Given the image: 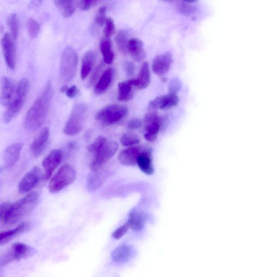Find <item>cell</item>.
Masks as SVG:
<instances>
[{"label": "cell", "mask_w": 277, "mask_h": 277, "mask_svg": "<svg viewBox=\"0 0 277 277\" xmlns=\"http://www.w3.org/2000/svg\"><path fill=\"white\" fill-rule=\"evenodd\" d=\"M53 96L52 85L49 82L26 114L24 126L27 131L35 132L43 126L48 116Z\"/></svg>", "instance_id": "cell-1"}, {"label": "cell", "mask_w": 277, "mask_h": 277, "mask_svg": "<svg viewBox=\"0 0 277 277\" xmlns=\"http://www.w3.org/2000/svg\"><path fill=\"white\" fill-rule=\"evenodd\" d=\"M116 141L100 136L87 148L93 154L90 169L93 172L98 171L107 162L110 160L118 150Z\"/></svg>", "instance_id": "cell-2"}, {"label": "cell", "mask_w": 277, "mask_h": 277, "mask_svg": "<svg viewBox=\"0 0 277 277\" xmlns=\"http://www.w3.org/2000/svg\"><path fill=\"white\" fill-rule=\"evenodd\" d=\"M39 198L38 192H32L12 204L8 212L1 220L2 222L8 225L17 224L31 213L37 204Z\"/></svg>", "instance_id": "cell-3"}, {"label": "cell", "mask_w": 277, "mask_h": 277, "mask_svg": "<svg viewBox=\"0 0 277 277\" xmlns=\"http://www.w3.org/2000/svg\"><path fill=\"white\" fill-rule=\"evenodd\" d=\"M30 83L28 80L23 79L19 82L14 100L12 101L6 110L4 120L6 124H9L22 110L25 103L30 91Z\"/></svg>", "instance_id": "cell-4"}, {"label": "cell", "mask_w": 277, "mask_h": 277, "mask_svg": "<svg viewBox=\"0 0 277 277\" xmlns=\"http://www.w3.org/2000/svg\"><path fill=\"white\" fill-rule=\"evenodd\" d=\"M78 63V55L71 47H67L61 58L59 74L61 80L65 83L72 82L75 77Z\"/></svg>", "instance_id": "cell-5"}, {"label": "cell", "mask_w": 277, "mask_h": 277, "mask_svg": "<svg viewBox=\"0 0 277 277\" xmlns=\"http://www.w3.org/2000/svg\"><path fill=\"white\" fill-rule=\"evenodd\" d=\"M88 108L84 103L74 105L70 116L65 125L64 132L67 136H76L82 131L87 113Z\"/></svg>", "instance_id": "cell-6"}, {"label": "cell", "mask_w": 277, "mask_h": 277, "mask_svg": "<svg viewBox=\"0 0 277 277\" xmlns=\"http://www.w3.org/2000/svg\"><path fill=\"white\" fill-rule=\"evenodd\" d=\"M76 178L75 169L70 165H64L50 181L49 190L51 193H58L71 184Z\"/></svg>", "instance_id": "cell-7"}, {"label": "cell", "mask_w": 277, "mask_h": 277, "mask_svg": "<svg viewBox=\"0 0 277 277\" xmlns=\"http://www.w3.org/2000/svg\"><path fill=\"white\" fill-rule=\"evenodd\" d=\"M128 113L127 108L123 105H111L101 110L96 119L105 126L116 124L123 119Z\"/></svg>", "instance_id": "cell-8"}, {"label": "cell", "mask_w": 277, "mask_h": 277, "mask_svg": "<svg viewBox=\"0 0 277 277\" xmlns=\"http://www.w3.org/2000/svg\"><path fill=\"white\" fill-rule=\"evenodd\" d=\"M37 250L23 243L16 242L13 244L8 252L3 255L0 260L1 266H6L14 261H19L33 255Z\"/></svg>", "instance_id": "cell-9"}, {"label": "cell", "mask_w": 277, "mask_h": 277, "mask_svg": "<svg viewBox=\"0 0 277 277\" xmlns=\"http://www.w3.org/2000/svg\"><path fill=\"white\" fill-rule=\"evenodd\" d=\"M44 177V174L41 168L38 166L34 167L20 182L19 192L23 194L29 192L37 185Z\"/></svg>", "instance_id": "cell-10"}, {"label": "cell", "mask_w": 277, "mask_h": 277, "mask_svg": "<svg viewBox=\"0 0 277 277\" xmlns=\"http://www.w3.org/2000/svg\"><path fill=\"white\" fill-rule=\"evenodd\" d=\"M13 40L9 34L6 33L2 41L5 62L11 70H15L16 66V50Z\"/></svg>", "instance_id": "cell-11"}, {"label": "cell", "mask_w": 277, "mask_h": 277, "mask_svg": "<svg viewBox=\"0 0 277 277\" xmlns=\"http://www.w3.org/2000/svg\"><path fill=\"white\" fill-rule=\"evenodd\" d=\"M145 147L139 145L128 147L121 151L118 155V160L120 164L127 166L137 165V160L139 155L145 150Z\"/></svg>", "instance_id": "cell-12"}, {"label": "cell", "mask_w": 277, "mask_h": 277, "mask_svg": "<svg viewBox=\"0 0 277 277\" xmlns=\"http://www.w3.org/2000/svg\"><path fill=\"white\" fill-rule=\"evenodd\" d=\"M63 157V153L62 151L55 150L52 151L50 154L43 161V166L44 168V178L48 180L51 177L52 174L58 167L62 162Z\"/></svg>", "instance_id": "cell-13"}, {"label": "cell", "mask_w": 277, "mask_h": 277, "mask_svg": "<svg viewBox=\"0 0 277 277\" xmlns=\"http://www.w3.org/2000/svg\"><path fill=\"white\" fill-rule=\"evenodd\" d=\"M50 130L45 127L31 145L30 150L33 156L39 157L46 150L50 138Z\"/></svg>", "instance_id": "cell-14"}, {"label": "cell", "mask_w": 277, "mask_h": 277, "mask_svg": "<svg viewBox=\"0 0 277 277\" xmlns=\"http://www.w3.org/2000/svg\"><path fill=\"white\" fill-rule=\"evenodd\" d=\"M179 99L175 94L169 93L167 95L155 98L149 103L150 110H167L176 106L179 103Z\"/></svg>", "instance_id": "cell-15"}, {"label": "cell", "mask_w": 277, "mask_h": 277, "mask_svg": "<svg viewBox=\"0 0 277 277\" xmlns=\"http://www.w3.org/2000/svg\"><path fill=\"white\" fill-rule=\"evenodd\" d=\"M172 62V56L170 53L159 55L153 60V71L158 76H163L170 70Z\"/></svg>", "instance_id": "cell-16"}, {"label": "cell", "mask_w": 277, "mask_h": 277, "mask_svg": "<svg viewBox=\"0 0 277 277\" xmlns=\"http://www.w3.org/2000/svg\"><path fill=\"white\" fill-rule=\"evenodd\" d=\"M23 148L22 143H16L6 148L4 154V163L5 168L14 166L18 161Z\"/></svg>", "instance_id": "cell-17"}, {"label": "cell", "mask_w": 277, "mask_h": 277, "mask_svg": "<svg viewBox=\"0 0 277 277\" xmlns=\"http://www.w3.org/2000/svg\"><path fill=\"white\" fill-rule=\"evenodd\" d=\"M137 165L140 170L147 175H152L154 172L152 150L145 148V150L139 155L137 160Z\"/></svg>", "instance_id": "cell-18"}, {"label": "cell", "mask_w": 277, "mask_h": 277, "mask_svg": "<svg viewBox=\"0 0 277 277\" xmlns=\"http://www.w3.org/2000/svg\"><path fill=\"white\" fill-rule=\"evenodd\" d=\"M151 74L149 65L145 62L142 65L139 76L136 79L130 80L133 86L138 90H144L147 88L150 83Z\"/></svg>", "instance_id": "cell-19"}, {"label": "cell", "mask_w": 277, "mask_h": 277, "mask_svg": "<svg viewBox=\"0 0 277 277\" xmlns=\"http://www.w3.org/2000/svg\"><path fill=\"white\" fill-rule=\"evenodd\" d=\"M128 53L132 58L137 62H140L146 57L143 43L140 40L133 38L128 43Z\"/></svg>", "instance_id": "cell-20"}, {"label": "cell", "mask_w": 277, "mask_h": 277, "mask_svg": "<svg viewBox=\"0 0 277 277\" xmlns=\"http://www.w3.org/2000/svg\"><path fill=\"white\" fill-rule=\"evenodd\" d=\"M114 76V70L112 68L107 69L99 79L98 82L94 87V92L96 95H101L109 89Z\"/></svg>", "instance_id": "cell-21"}, {"label": "cell", "mask_w": 277, "mask_h": 277, "mask_svg": "<svg viewBox=\"0 0 277 277\" xmlns=\"http://www.w3.org/2000/svg\"><path fill=\"white\" fill-rule=\"evenodd\" d=\"M15 87L8 78L3 77L2 80L1 103L4 106H9L12 102Z\"/></svg>", "instance_id": "cell-22"}, {"label": "cell", "mask_w": 277, "mask_h": 277, "mask_svg": "<svg viewBox=\"0 0 277 277\" xmlns=\"http://www.w3.org/2000/svg\"><path fill=\"white\" fill-rule=\"evenodd\" d=\"M97 54L95 52L90 50L87 51L84 55L81 68V78L85 79L89 75L93 67L96 63Z\"/></svg>", "instance_id": "cell-23"}, {"label": "cell", "mask_w": 277, "mask_h": 277, "mask_svg": "<svg viewBox=\"0 0 277 277\" xmlns=\"http://www.w3.org/2000/svg\"><path fill=\"white\" fill-rule=\"evenodd\" d=\"M164 123V119L161 118L158 121L145 125L146 133L144 134V138L149 142H154L156 140L158 134Z\"/></svg>", "instance_id": "cell-24"}, {"label": "cell", "mask_w": 277, "mask_h": 277, "mask_svg": "<svg viewBox=\"0 0 277 277\" xmlns=\"http://www.w3.org/2000/svg\"><path fill=\"white\" fill-rule=\"evenodd\" d=\"M54 3L64 18L71 17L76 10V2L56 0Z\"/></svg>", "instance_id": "cell-25"}, {"label": "cell", "mask_w": 277, "mask_h": 277, "mask_svg": "<svg viewBox=\"0 0 277 277\" xmlns=\"http://www.w3.org/2000/svg\"><path fill=\"white\" fill-rule=\"evenodd\" d=\"M145 221L146 218L143 213L133 210L130 213L127 223L133 230L139 231L144 228Z\"/></svg>", "instance_id": "cell-26"}, {"label": "cell", "mask_w": 277, "mask_h": 277, "mask_svg": "<svg viewBox=\"0 0 277 277\" xmlns=\"http://www.w3.org/2000/svg\"><path fill=\"white\" fill-rule=\"evenodd\" d=\"M132 248L128 245H121L114 250L112 254V260L117 263L127 261L131 257Z\"/></svg>", "instance_id": "cell-27"}, {"label": "cell", "mask_w": 277, "mask_h": 277, "mask_svg": "<svg viewBox=\"0 0 277 277\" xmlns=\"http://www.w3.org/2000/svg\"><path fill=\"white\" fill-rule=\"evenodd\" d=\"M28 223L23 222L15 229L0 234V245H2L14 239L17 235L24 232L28 229Z\"/></svg>", "instance_id": "cell-28"}, {"label": "cell", "mask_w": 277, "mask_h": 277, "mask_svg": "<svg viewBox=\"0 0 277 277\" xmlns=\"http://www.w3.org/2000/svg\"><path fill=\"white\" fill-rule=\"evenodd\" d=\"M133 86L130 80L119 83L118 85V100L122 101V102L131 100L133 97Z\"/></svg>", "instance_id": "cell-29"}, {"label": "cell", "mask_w": 277, "mask_h": 277, "mask_svg": "<svg viewBox=\"0 0 277 277\" xmlns=\"http://www.w3.org/2000/svg\"><path fill=\"white\" fill-rule=\"evenodd\" d=\"M100 49L103 54L104 62L107 64H111L114 59V54L109 38H106L102 40L100 44Z\"/></svg>", "instance_id": "cell-30"}, {"label": "cell", "mask_w": 277, "mask_h": 277, "mask_svg": "<svg viewBox=\"0 0 277 277\" xmlns=\"http://www.w3.org/2000/svg\"><path fill=\"white\" fill-rule=\"evenodd\" d=\"M116 43L118 49L121 53L125 55L128 52V43L127 33L125 31L121 30L118 32L116 35Z\"/></svg>", "instance_id": "cell-31"}, {"label": "cell", "mask_w": 277, "mask_h": 277, "mask_svg": "<svg viewBox=\"0 0 277 277\" xmlns=\"http://www.w3.org/2000/svg\"><path fill=\"white\" fill-rule=\"evenodd\" d=\"M103 178L102 174L98 171L93 172L87 180V187L91 191H95L102 185Z\"/></svg>", "instance_id": "cell-32"}, {"label": "cell", "mask_w": 277, "mask_h": 277, "mask_svg": "<svg viewBox=\"0 0 277 277\" xmlns=\"http://www.w3.org/2000/svg\"><path fill=\"white\" fill-rule=\"evenodd\" d=\"M175 6L178 12L185 16L192 15L197 11V7L193 2H179Z\"/></svg>", "instance_id": "cell-33"}, {"label": "cell", "mask_w": 277, "mask_h": 277, "mask_svg": "<svg viewBox=\"0 0 277 277\" xmlns=\"http://www.w3.org/2000/svg\"><path fill=\"white\" fill-rule=\"evenodd\" d=\"M7 23L11 32L10 35L14 40H16L19 33V23L17 16L16 14L11 15L7 20Z\"/></svg>", "instance_id": "cell-34"}, {"label": "cell", "mask_w": 277, "mask_h": 277, "mask_svg": "<svg viewBox=\"0 0 277 277\" xmlns=\"http://www.w3.org/2000/svg\"><path fill=\"white\" fill-rule=\"evenodd\" d=\"M120 143L124 146L130 147L137 146L140 143V139L138 135L134 133H126L121 137Z\"/></svg>", "instance_id": "cell-35"}, {"label": "cell", "mask_w": 277, "mask_h": 277, "mask_svg": "<svg viewBox=\"0 0 277 277\" xmlns=\"http://www.w3.org/2000/svg\"><path fill=\"white\" fill-rule=\"evenodd\" d=\"M26 28L30 38L35 39L37 37L40 31V26L35 19L31 18L28 20Z\"/></svg>", "instance_id": "cell-36"}, {"label": "cell", "mask_w": 277, "mask_h": 277, "mask_svg": "<svg viewBox=\"0 0 277 277\" xmlns=\"http://www.w3.org/2000/svg\"><path fill=\"white\" fill-rule=\"evenodd\" d=\"M106 10L105 7H101L97 13L94 22L98 26L101 27L105 25L107 20L106 18Z\"/></svg>", "instance_id": "cell-37"}, {"label": "cell", "mask_w": 277, "mask_h": 277, "mask_svg": "<svg viewBox=\"0 0 277 277\" xmlns=\"http://www.w3.org/2000/svg\"><path fill=\"white\" fill-rule=\"evenodd\" d=\"M116 32L113 20L111 18H108L106 20L104 29V35L107 38H109L114 35Z\"/></svg>", "instance_id": "cell-38"}, {"label": "cell", "mask_w": 277, "mask_h": 277, "mask_svg": "<svg viewBox=\"0 0 277 277\" xmlns=\"http://www.w3.org/2000/svg\"><path fill=\"white\" fill-rule=\"evenodd\" d=\"M181 86L182 83L180 79L177 78L172 79L169 84V93L177 95V93L180 90Z\"/></svg>", "instance_id": "cell-39"}, {"label": "cell", "mask_w": 277, "mask_h": 277, "mask_svg": "<svg viewBox=\"0 0 277 277\" xmlns=\"http://www.w3.org/2000/svg\"><path fill=\"white\" fill-rule=\"evenodd\" d=\"M99 2L97 1H91V0H82V1L76 2L78 8L83 11L89 10L94 6L97 5Z\"/></svg>", "instance_id": "cell-40"}, {"label": "cell", "mask_w": 277, "mask_h": 277, "mask_svg": "<svg viewBox=\"0 0 277 277\" xmlns=\"http://www.w3.org/2000/svg\"><path fill=\"white\" fill-rule=\"evenodd\" d=\"M104 64L103 63H101L97 67L96 69L94 70V72L92 74V76L90 79L89 82V86H92L94 84L96 83L97 80L99 77L100 74L102 72V71L104 69Z\"/></svg>", "instance_id": "cell-41"}, {"label": "cell", "mask_w": 277, "mask_h": 277, "mask_svg": "<svg viewBox=\"0 0 277 277\" xmlns=\"http://www.w3.org/2000/svg\"><path fill=\"white\" fill-rule=\"evenodd\" d=\"M129 228V225H128L127 222L126 223V224L119 227L113 233V237L116 239H120L126 233Z\"/></svg>", "instance_id": "cell-42"}, {"label": "cell", "mask_w": 277, "mask_h": 277, "mask_svg": "<svg viewBox=\"0 0 277 277\" xmlns=\"http://www.w3.org/2000/svg\"><path fill=\"white\" fill-rule=\"evenodd\" d=\"M12 203L9 202H5L0 206V220L3 219L7 213L8 212Z\"/></svg>", "instance_id": "cell-43"}, {"label": "cell", "mask_w": 277, "mask_h": 277, "mask_svg": "<svg viewBox=\"0 0 277 277\" xmlns=\"http://www.w3.org/2000/svg\"><path fill=\"white\" fill-rule=\"evenodd\" d=\"M142 121L138 119H133L128 123L127 127L129 129L136 130L139 129L142 126Z\"/></svg>", "instance_id": "cell-44"}, {"label": "cell", "mask_w": 277, "mask_h": 277, "mask_svg": "<svg viewBox=\"0 0 277 277\" xmlns=\"http://www.w3.org/2000/svg\"><path fill=\"white\" fill-rule=\"evenodd\" d=\"M124 69L128 76H131L135 71V66L133 63L126 62L124 64Z\"/></svg>", "instance_id": "cell-45"}, {"label": "cell", "mask_w": 277, "mask_h": 277, "mask_svg": "<svg viewBox=\"0 0 277 277\" xmlns=\"http://www.w3.org/2000/svg\"><path fill=\"white\" fill-rule=\"evenodd\" d=\"M78 93V89L76 86H72L70 88H69L68 90L67 91L66 94L67 97L70 98H75Z\"/></svg>", "instance_id": "cell-46"}, {"label": "cell", "mask_w": 277, "mask_h": 277, "mask_svg": "<svg viewBox=\"0 0 277 277\" xmlns=\"http://www.w3.org/2000/svg\"><path fill=\"white\" fill-rule=\"evenodd\" d=\"M69 88L66 85H64L62 87V89H61V92L62 93H66L67 91L68 90Z\"/></svg>", "instance_id": "cell-47"}]
</instances>
